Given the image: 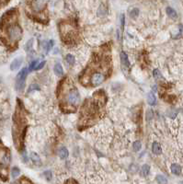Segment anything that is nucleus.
<instances>
[{"instance_id": "f257e3e1", "label": "nucleus", "mask_w": 183, "mask_h": 184, "mask_svg": "<svg viewBox=\"0 0 183 184\" xmlns=\"http://www.w3.org/2000/svg\"><path fill=\"white\" fill-rule=\"evenodd\" d=\"M7 33L9 42H12V44H16V42H18L21 39L22 30L18 24L13 23V24H10L9 26Z\"/></svg>"}, {"instance_id": "f03ea898", "label": "nucleus", "mask_w": 183, "mask_h": 184, "mask_svg": "<svg viewBox=\"0 0 183 184\" xmlns=\"http://www.w3.org/2000/svg\"><path fill=\"white\" fill-rule=\"evenodd\" d=\"M79 92L76 87H72L71 88H69L67 92L65 93V102L68 104L69 107L71 106L72 108H76V105L79 103Z\"/></svg>"}, {"instance_id": "7ed1b4c3", "label": "nucleus", "mask_w": 183, "mask_h": 184, "mask_svg": "<svg viewBox=\"0 0 183 184\" xmlns=\"http://www.w3.org/2000/svg\"><path fill=\"white\" fill-rule=\"evenodd\" d=\"M61 34L63 40L66 44L70 42H73L76 37L75 28L69 24H65V23H63V24H61Z\"/></svg>"}, {"instance_id": "20e7f679", "label": "nucleus", "mask_w": 183, "mask_h": 184, "mask_svg": "<svg viewBox=\"0 0 183 184\" xmlns=\"http://www.w3.org/2000/svg\"><path fill=\"white\" fill-rule=\"evenodd\" d=\"M28 76V69L23 68L20 72L18 74L16 78V89L18 91L21 92L25 87V80Z\"/></svg>"}, {"instance_id": "39448f33", "label": "nucleus", "mask_w": 183, "mask_h": 184, "mask_svg": "<svg viewBox=\"0 0 183 184\" xmlns=\"http://www.w3.org/2000/svg\"><path fill=\"white\" fill-rule=\"evenodd\" d=\"M10 162V152L4 146L0 144V167H7Z\"/></svg>"}, {"instance_id": "423d86ee", "label": "nucleus", "mask_w": 183, "mask_h": 184, "mask_svg": "<svg viewBox=\"0 0 183 184\" xmlns=\"http://www.w3.org/2000/svg\"><path fill=\"white\" fill-rule=\"evenodd\" d=\"M46 1H32L30 5H32V9L35 11V12H41V10H43L46 7Z\"/></svg>"}, {"instance_id": "0eeeda50", "label": "nucleus", "mask_w": 183, "mask_h": 184, "mask_svg": "<svg viewBox=\"0 0 183 184\" xmlns=\"http://www.w3.org/2000/svg\"><path fill=\"white\" fill-rule=\"evenodd\" d=\"M120 63H122V66L124 71H128V69L130 68V62L129 59H128L127 54L123 52L120 53Z\"/></svg>"}, {"instance_id": "6e6552de", "label": "nucleus", "mask_w": 183, "mask_h": 184, "mask_svg": "<svg viewBox=\"0 0 183 184\" xmlns=\"http://www.w3.org/2000/svg\"><path fill=\"white\" fill-rule=\"evenodd\" d=\"M22 62H23V59L21 57H18V58H16V59H14L13 62L11 63V65H10V69L12 70V71H15V70L18 69L19 66L21 65Z\"/></svg>"}, {"instance_id": "1a4fd4ad", "label": "nucleus", "mask_w": 183, "mask_h": 184, "mask_svg": "<svg viewBox=\"0 0 183 184\" xmlns=\"http://www.w3.org/2000/svg\"><path fill=\"white\" fill-rule=\"evenodd\" d=\"M30 159L32 160L34 164H36L38 166H41V158L39 156L38 154H36L35 152H32L30 153Z\"/></svg>"}, {"instance_id": "9d476101", "label": "nucleus", "mask_w": 183, "mask_h": 184, "mask_svg": "<svg viewBox=\"0 0 183 184\" xmlns=\"http://www.w3.org/2000/svg\"><path fill=\"white\" fill-rule=\"evenodd\" d=\"M152 151H153V153L155 155H160L162 153V148L160 146V144L157 142L153 143V146H152Z\"/></svg>"}, {"instance_id": "9b49d317", "label": "nucleus", "mask_w": 183, "mask_h": 184, "mask_svg": "<svg viewBox=\"0 0 183 184\" xmlns=\"http://www.w3.org/2000/svg\"><path fill=\"white\" fill-rule=\"evenodd\" d=\"M170 169H171V172L175 175H180L181 173V168L180 165H178V164H172Z\"/></svg>"}, {"instance_id": "f8f14e48", "label": "nucleus", "mask_w": 183, "mask_h": 184, "mask_svg": "<svg viewBox=\"0 0 183 184\" xmlns=\"http://www.w3.org/2000/svg\"><path fill=\"white\" fill-rule=\"evenodd\" d=\"M107 12H108V7L102 3V4H101V5L99 6V9H98V15L99 16V17H102V16L106 15Z\"/></svg>"}, {"instance_id": "ddd939ff", "label": "nucleus", "mask_w": 183, "mask_h": 184, "mask_svg": "<svg viewBox=\"0 0 183 184\" xmlns=\"http://www.w3.org/2000/svg\"><path fill=\"white\" fill-rule=\"evenodd\" d=\"M54 72L57 76H62L64 74V69H63V66H62L61 64L57 63V64L54 65Z\"/></svg>"}, {"instance_id": "4468645a", "label": "nucleus", "mask_w": 183, "mask_h": 184, "mask_svg": "<svg viewBox=\"0 0 183 184\" xmlns=\"http://www.w3.org/2000/svg\"><path fill=\"white\" fill-rule=\"evenodd\" d=\"M59 156H60V158H62V159L66 158L67 156H68V150L65 146L60 148V150H59Z\"/></svg>"}, {"instance_id": "2eb2a0df", "label": "nucleus", "mask_w": 183, "mask_h": 184, "mask_svg": "<svg viewBox=\"0 0 183 184\" xmlns=\"http://www.w3.org/2000/svg\"><path fill=\"white\" fill-rule=\"evenodd\" d=\"M167 15H169L171 18H174L175 19V18H177V17H178L177 12L172 9V7H167Z\"/></svg>"}, {"instance_id": "dca6fc26", "label": "nucleus", "mask_w": 183, "mask_h": 184, "mask_svg": "<svg viewBox=\"0 0 183 184\" xmlns=\"http://www.w3.org/2000/svg\"><path fill=\"white\" fill-rule=\"evenodd\" d=\"M155 96L154 95L153 92H150L148 94V96H147V101H148V104L151 105V106H153V105L155 104Z\"/></svg>"}, {"instance_id": "f3484780", "label": "nucleus", "mask_w": 183, "mask_h": 184, "mask_svg": "<svg viewBox=\"0 0 183 184\" xmlns=\"http://www.w3.org/2000/svg\"><path fill=\"white\" fill-rule=\"evenodd\" d=\"M149 171H150V167L148 165H144L142 167V169H141V173L142 175L144 176V177H146L147 175L149 174Z\"/></svg>"}, {"instance_id": "a211bd4d", "label": "nucleus", "mask_w": 183, "mask_h": 184, "mask_svg": "<svg viewBox=\"0 0 183 184\" xmlns=\"http://www.w3.org/2000/svg\"><path fill=\"white\" fill-rule=\"evenodd\" d=\"M157 181L159 183V184H167V179L166 177L162 175H158L157 176Z\"/></svg>"}, {"instance_id": "6ab92c4d", "label": "nucleus", "mask_w": 183, "mask_h": 184, "mask_svg": "<svg viewBox=\"0 0 183 184\" xmlns=\"http://www.w3.org/2000/svg\"><path fill=\"white\" fill-rule=\"evenodd\" d=\"M19 173H20V170H19L18 168H13L12 170H11V176L13 178H17L18 176H19Z\"/></svg>"}, {"instance_id": "aec40b11", "label": "nucleus", "mask_w": 183, "mask_h": 184, "mask_svg": "<svg viewBox=\"0 0 183 184\" xmlns=\"http://www.w3.org/2000/svg\"><path fill=\"white\" fill-rule=\"evenodd\" d=\"M141 146H142L141 143H140L139 141H135V142L134 143L133 149H134V152H138L140 149H141Z\"/></svg>"}, {"instance_id": "412c9836", "label": "nucleus", "mask_w": 183, "mask_h": 184, "mask_svg": "<svg viewBox=\"0 0 183 184\" xmlns=\"http://www.w3.org/2000/svg\"><path fill=\"white\" fill-rule=\"evenodd\" d=\"M66 62L68 63L69 65H73L75 64V57H74L72 54H67L66 55Z\"/></svg>"}, {"instance_id": "4be33fe9", "label": "nucleus", "mask_w": 183, "mask_h": 184, "mask_svg": "<svg viewBox=\"0 0 183 184\" xmlns=\"http://www.w3.org/2000/svg\"><path fill=\"white\" fill-rule=\"evenodd\" d=\"M154 77L155 79H163V77L161 75V73L158 71L157 69L154 70Z\"/></svg>"}, {"instance_id": "5701e85b", "label": "nucleus", "mask_w": 183, "mask_h": 184, "mask_svg": "<svg viewBox=\"0 0 183 184\" xmlns=\"http://www.w3.org/2000/svg\"><path fill=\"white\" fill-rule=\"evenodd\" d=\"M139 14V10L137 9H134L133 10L131 11V17L132 18H136Z\"/></svg>"}, {"instance_id": "b1692460", "label": "nucleus", "mask_w": 183, "mask_h": 184, "mask_svg": "<svg viewBox=\"0 0 183 184\" xmlns=\"http://www.w3.org/2000/svg\"><path fill=\"white\" fill-rule=\"evenodd\" d=\"M38 89H39V86L33 84V85L30 86V88L28 89V92H32V91H33V90H38Z\"/></svg>"}, {"instance_id": "393cba45", "label": "nucleus", "mask_w": 183, "mask_h": 184, "mask_svg": "<svg viewBox=\"0 0 183 184\" xmlns=\"http://www.w3.org/2000/svg\"><path fill=\"white\" fill-rule=\"evenodd\" d=\"M44 176H45V178L47 181H51V179H52V172L47 170V171H45L44 172Z\"/></svg>"}, {"instance_id": "a878e982", "label": "nucleus", "mask_w": 183, "mask_h": 184, "mask_svg": "<svg viewBox=\"0 0 183 184\" xmlns=\"http://www.w3.org/2000/svg\"><path fill=\"white\" fill-rule=\"evenodd\" d=\"M37 65H38V61H33L32 64H30V70H33L37 67Z\"/></svg>"}, {"instance_id": "bb28decb", "label": "nucleus", "mask_w": 183, "mask_h": 184, "mask_svg": "<svg viewBox=\"0 0 183 184\" xmlns=\"http://www.w3.org/2000/svg\"><path fill=\"white\" fill-rule=\"evenodd\" d=\"M32 42H33V40L32 39V40H30L28 42H27V44H26V50H27V51H30V48H32Z\"/></svg>"}, {"instance_id": "cd10ccee", "label": "nucleus", "mask_w": 183, "mask_h": 184, "mask_svg": "<svg viewBox=\"0 0 183 184\" xmlns=\"http://www.w3.org/2000/svg\"><path fill=\"white\" fill-rule=\"evenodd\" d=\"M53 41H50L48 44H47V48H46L47 52H49V51L51 50V48L53 47Z\"/></svg>"}, {"instance_id": "c85d7f7f", "label": "nucleus", "mask_w": 183, "mask_h": 184, "mask_svg": "<svg viewBox=\"0 0 183 184\" xmlns=\"http://www.w3.org/2000/svg\"><path fill=\"white\" fill-rule=\"evenodd\" d=\"M44 65H45V62H41V64H39V65H37V67L35 68V70H40V69H41L42 67H43Z\"/></svg>"}, {"instance_id": "c756f323", "label": "nucleus", "mask_w": 183, "mask_h": 184, "mask_svg": "<svg viewBox=\"0 0 183 184\" xmlns=\"http://www.w3.org/2000/svg\"><path fill=\"white\" fill-rule=\"evenodd\" d=\"M120 24H122V29H123V27H124V15L120 16Z\"/></svg>"}, {"instance_id": "7c9ffc66", "label": "nucleus", "mask_w": 183, "mask_h": 184, "mask_svg": "<svg viewBox=\"0 0 183 184\" xmlns=\"http://www.w3.org/2000/svg\"><path fill=\"white\" fill-rule=\"evenodd\" d=\"M12 184H18V182H14V183H12Z\"/></svg>"}]
</instances>
